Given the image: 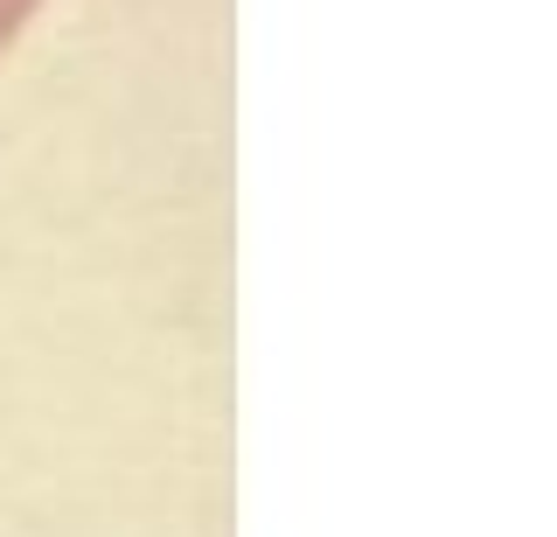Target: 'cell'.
<instances>
[{"label": "cell", "instance_id": "1", "mask_svg": "<svg viewBox=\"0 0 557 537\" xmlns=\"http://www.w3.org/2000/svg\"><path fill=\"white\" fill-rule=\"evenodd\" d=\"M35 8H42V0H0V49L14 42V28H22V22H28Z\"/></svg>", "mask_w": 557, "mask_h": 537}]
</instances>
